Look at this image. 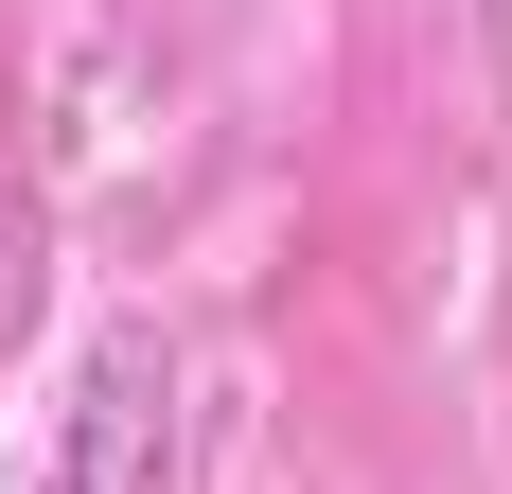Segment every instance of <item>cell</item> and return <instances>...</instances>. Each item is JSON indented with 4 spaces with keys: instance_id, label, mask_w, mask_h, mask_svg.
<instances>
[{
    "instance_id": "6da1fadb",
    "label": "cell",
    "mask_w": 512,
    "mask_h": 494,
    "mask_svg": "<svg viewBox=\"0 0 512 494\" xmlns=\"http://www.w3.org/2000/svg\"><path fill=\"white\" fill-rule=\"evenodd\" d=\"M36 494H195L177 477V353L159 336H106L89 389H71V424H53V477Z\"/></svg>"
}]
</instances>
